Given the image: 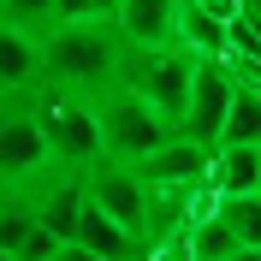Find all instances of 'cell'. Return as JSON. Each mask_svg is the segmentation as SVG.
I'll list each match as a JSON object with an SVG mask.
<instances>
[{"label":"cell","instance_id":"6da1fadb","mask_svg":"<svg viewBox=\"0 0 261 261\" xmlns=\"http://www.w3.org/2000/svg\"><path fill=\"white\" fill-rule=\"evenodd\" d=\"M119 42L113 18H65L42 30V83L71 101H95L119 77Z\"/></svg>","mask_w":261,"mask_h":261},{"label":"cell","instance_id":"7a4b0ae2","mask_svg":"<svg viewBox=\"0 0 261 261\" xmlns=\"http://www.w3.org/2000/svg\"><path fill=\"white\" fill-rule=\"evenodd\" d=\"M89 113H95V137H101V154L107 161H125V166H137L148 154V148H161L166 137H172V125H166L154 107H148L143 95H130L125 83H107L95 101H89Z\"/></svg>","mask_w":261,"mask_h":261},{"label":"cell","instance_id":"3957f363","mask_svg":"<svg viewBox=\"0 0 261 261\" xmlns=\"http://www.w3.org/2000/svg\"><path fill=\"white\" fill-rule=\"evenodd\" d=\"M48 172H54V154H48V137H42V119L30 107V89L0 95V196L36 190Z\"/></svg>","mask_w":261,"mask_h":261},{"label":"cell","instance_id":"277c9868","mask_svg":"<svg viewBox=\"0 0 261 261\" xmlns=\"http://www.w3.org/2000/svg\"><path fill=\"white\" fill-rule=\"evenodd\" d=\"M190 54L161 42V48H125L119 54V83H125L130 95H143L166 125H178L184 113V89H190Z\"/></svg>","mask_w":261,"mask_h":261},{"label":"cell","instance_id":"5b68a950","mask_svg":"<svg viewBox=\"0 0 261 261\" xmlns=\"http://www.w3.org/2000/svg\"><path fill=\"white\" fill-rule=\"evenodd\" d=\"M83 196H89V202H95L107 220H119L130 238L143 231V202H148V184H143V172H137V166L95 154V161L83 166Z\"/></svg>","mask_w":261,"mask_h":261},{"label":"cell","instance_id":"8992f818","mask_svg":"<svg viewBox=\"0 0 261 261\" xmlns=\"http://www.w3.org/2000/svg\"><path fill=\"white\" fill-rule=\"evenodd\" d=\"M226 101H231V71L226 60H196L190 65V89H184V113H178V137L190 143H208L214 148V130L226 119Z\"/></svg>","mask_w":261,"mask_h":261},{"label":"cell","instance_id":"52a82bcc","mask_svg":"<svg viewBox=\"0 0 261 261\" xmlns=\"http://www.w3.org/2000/svg\"><path fill=\"white\" fill-rule=\"evenodd\" d=\"M137 172L154 190H196V184H208V143H190V137L172 130L161 148H148L137 161Z\"/></svg>","mask_w":261,"mask_h":261},{"label":"cell","instance_id":"ba28073f","mask_svg":"<svg viewBox=\"0 0 261 261\" xmlns=\"http://www.w3.org/2000/svg\"><path fill=\"white\" fill-rule=\"evenodd\" d=\"M172 18H178V0H119L113 30L125 48H161L172 42Z\"/></svg>","mask_w":261,"mask_h":261},{"label":"cell","instance_id":"9c48e42d","mask_svg":"<svg viewBox=\"0 0 261 261\" xmlns=\"http://www.w3.org/2000/svg\"><path fill=\"white\" fill-rule=\"evenodd\" d=\"M42 83V36L0 24V95H24Z\"/></svg>","mask_w":261,"mask_h":261},{"label":"cell","instance_id":"30bf717a","mask_svg":"<svg viewBox=\"0 0 261 261\" xmlns=\"http://www.w3.org/2000/svg\"><path fill=\"white\" fill-rule=\"evenodd\" d=\"M208 190H261V143H214L208 148Z\"/></svg>","mask_w":261,"mask_h":261},{"label":"cell","instance_id":"8fae6325","mask_svg":"<svg viewBox=\"0 0 261 261\" xmlns=\"http://www.w3.org/2000/svg\"><path fill=\"white\" fill-rule=\"evenodd\" d=\"M71 244H83L89 255H101V261H125V255H137V238H130L119 220H107L89 196H83L77 220H71Z\"/></svg>","mask_w":261,"mask_h":261},{"label":"cell","instance_id":"7c38bea8","mask_svg":"<svg viewBox=\"0 0 261 261\" xmlns=\"http://www.w3.org/2000/svg\"><path fill=\"white\" fill-rule=\"evenodd\" d=\"M214 143H261V77H231V101Z\"/></svg>","mask_w":261,"mask_h":261},{"label":"cell","instance_id":"4fadbf2b","mask_svg":"<svg viewBox=\"0 0 261 261\" xmlns=\"http://www.w3.org/2000/svg\"><path fill=\"white\" fill-rule=\"evenodd\" d=\"M220 220H226L244 244H255V214H261V190H231V196H214L208 202Z\"/></svg>","mask_w":261,"mask_h":261},{"label":"cell","instance_id":"5bb4252c","mask_svg":"<svg viewBox=\"0 0 261 261\" xmlns=\"http://www.w3.org/2000/svg\"><path fill=\"white\" fill-rule=\"evenodd\" d=\"M0 24L42 36V30L54 24V0H0Z\"/></svg>","mask_w":261,"mask_h":261},{"label":"cell","instance_id":"9a60e30c","mask_svg":"<svg viewBox=\"0 0 261 261\" xmlns=\"http://www.w3.org/2000/svg\"><path fill=\"white\" fill-rule=\"evenodd\" d=\"M54 249H60V238H54L48 226H30V231H24V238H18L12 261H54Z\"/></svg>","mask_w":261,"mask_h":261},{"label":"cell","instance_id":"2e32d148","mask_svg":"<svg viewBox=\"0 0 261 261\" xmlns=\"http://www.w3.org/2000/svg\"><path fill=\"white\" fill-rule=\"evenodd\" d=\"M54 261H101V255H89L83 244H71V238H60V249H54Z\"/></svg>","mask_w":261,"mask_h":261},{"label":"cell","instance_id":"e0dca14e","mask_svg":"<svg viewBox=\"0 0 261 261\" xmlns=\"http://www.w3.org/2000/svg\"><path fill=\"white\" fill-rule=\"evenodd\" d=\"M113 6H119V0H89V12H95V18H113Z\"/></svg>","mask_w":261,"mask_h":261},{"label":"cell","instance_id":"ac0fdd59","mask_svg":"<svg viewBox=\"0 0 261 261\" xmlns=\"http://www.w3.org/2000/svg\"><path fill=\"white\" fill-rule=\"evenodd\" d=\"M125 261H148V255H143V249H137V255H125Z\"/></svg>","mask_w":261,"mask_h":261},{"label":"cell","instance_id":"d6986e66","mask_svg":"<svg viewBox=\"0 0 261 261\" xmlns=\"http://www.w3.org/2000/svg\"><path fill=\"white\" fill-rule=\"evenodd\" d=\"M0 261H6V255H0Z\"/></svg>","mask_w":261,"mask_h":261}]
</instances>
